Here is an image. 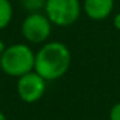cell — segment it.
<instances>
[{
  "mask_svg": "<svg viewBox=\"0 0 120 120\" xmlns=\"http://www.w3.org/2000/svg\"><path fill=\"white\" fill-rule=\"evenodd\" d=\"M71 65V53L67 45L61 41L44 44L35 54L34 70L47 81L57 80L68 71Z\"/></svg>",
  "mask_w": 120,
  "mask_h": 120,
  "instance_id": "obj_1",
  "label": "cell"
},
{
  "mask_svg": "<svg viewBox=\"0 0 120 120\" xmlns=\"http://www.w3.org/2000/svg\"><path fill=\"white\" fill-rule=\"evenodd\" d=\"M35 53L26 44H13L5 48L0 57V68L9 76L19 78L34 70Z\"/></svg>",
  "mask_w": 120,
  "mask_h": 120,
  "instance_id": "obj_2",
  "label": "cell"
},
{
  "mask_svg": "<svg viewBox=\"0 0 120 120\" xmlns=\"http://www.w3.org/2000/svg\"><path fill=\"white\" fill-rule=\"evenodd\" d=\"M44 9L53 25L68 27L79 19L81 4L80 0H47Z\"/></svg>",
  "mask_w": 120,
  "mask_h": 120,
  "instance_id": "obj_3",
  "label": "cell"
},
{
  "mask_svg": "<svg viewBox=\"0 0 120 120\" xmlns=\"http://www.w3.org/2000/svg\"><path fill=\"white\" fill-rule=\"evenodd\" d=\"M52 25L53 23L47 17V14H41L40 12H32L23 19L21 31L27 41L32 44H40L50 36Z\"/></svg>",
  "mask_w": 120,
  "mask_h": 120,
  "instance_id": "obj_4",
  "label": "cell"
},
{
  "mask_svg": "<svg viewBox=\"0 0 120 120\" xmlns=\"http://www.w3.org/2000/svg\"><path fill=\"white\" fill-rule=\"evenodd\" d=\"M47 80L40 76L36 71H30L19 76L17 81V93L22 101L34 103L39 101L45 93Z\"/></svg>",
  "mask_w": 120,
  "mask_h": 120,
  "instance_id": "obj_5",
  "label": "cell"
},
{
  "mask_svg": "<svg viewBox=\"0 0 120 120\" xmlns=\"http://www.w3.org/2000/svg\"><path fill=\"white\" fill-rule=\"evenodd\" d=\"M115 0H84L83 8L89 18L102 21L112 13Z\"/></svg>",
  "mask_w": 120,
  "mask_h": 120,
  "instance_id": "obj_6",
  "label": "cell"
},
{
  "mask_svg": "<svg viewBox=\"0 0 120 120\" xmlns=\"http://www.w3.org/2000/svg\"><path fill=\"white\" fill-rule=\"evenodd\" d=\"M13 18V7L9 0H0V30L5 29Z\"/></svg>",
  "mask_w": 120,
  "mask_h": 120,
  "instance_id": "obj_7",
  "label": "cell"
},
{
  "mask_svg": "<svg viewBox=\"0 0 120 120\" xmlns=\"http://www.w3.org/2000/svg\"><path fill=\"white\" fill-rule=\"evenodd\" d=\"M45 3H47V0H21V4L23 5V8L29 11L30 13L39 12L40 9L45 7Z\"/></svg>",
  "mask_w": 120,
  "mask_h": 120,
  "instance_id": "obj_8",
  "label": "cell"
},
{
  "mask_svg": "<svg viewBox=\"0 0 120 120\" xmlns=\"http://www.w3.org/2000/svg\"><path fill=\"white\" fill-rule=\"evenodd\" d=\"M110 120H120V102L112 106L110 111Z\"/></svg>",
  "mask_w": 120,
  "mask_h": 120,
  "instance_id": "obj_9",
  "label": "cell"
},
{
  "mask_svg": "<svg viewBox=\"0 0 120 120\" xmlns=\"http://www.w3.org/2000/svg\"><path fill=\"white\" fill-rule=\"evenodd\" d=\"M114 26L116 30H120V13H117L114 17Z\"/></svg>",
  "mask_w": 120,
  "mask_h": 120,
  "instance_id": "obj_10",
  "label": "cell"
},
{
  "mask_svg": "<svg viewBox=\"0 0 120 120\" xmlns=\"http://www.w3.org/2000/svg\"><path fill=\"white\" fill-rule=\"evenodd\" d=\"M4 50H5V44H4L3 40H0V57H1V54L4 53Z\"/></svg>",
  "mask_w": 120,
  "mask_h": 120,
  "instance_id": "obj_11",
  "label": "cell"
},
{
  "mask_svg": "<svg viewBox=\"0 0 120 120\" xmlns=\"http://www.w3.org/2000/svg\"><path fill=\"white\" fill-rule=\"evenodd\" d=\"M0 120H7V117H5V115L3 114V112L0 111Z\"/></svg>",
  "mask_w": 120,
  "mask_h": 120,
  "instance_id": "obj_12",
  "label": "cell"
},
{
  "mask_svg": "<svg viewBox=\"0 0 120 120\" xmlns=\"http://www.w3.org/2000/svg\"><path fill=\"white\" fill-rule=\"evenodd\" d=\"M0 70H1V68H0Z\"/></svg>",
  "mask_w": 120,
  "mask_h": 120,
  "instance_id": "obj_13",
  "label": "cell"
}]
</instances>
